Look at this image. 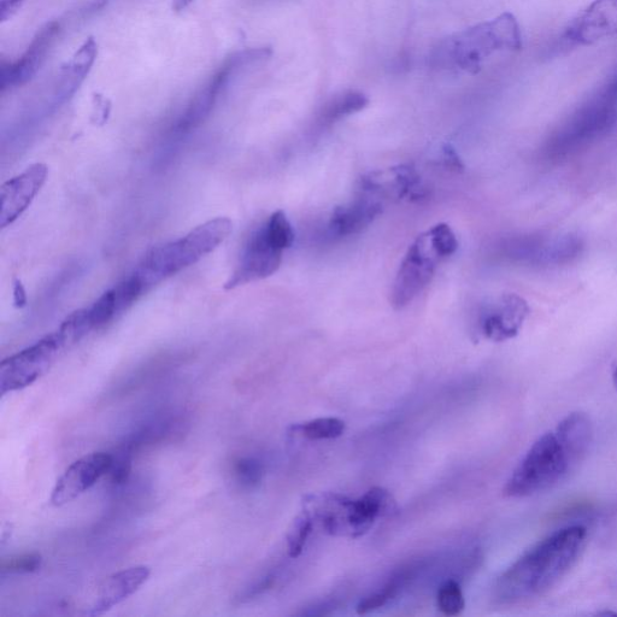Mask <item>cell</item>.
I'll list each match as a JSON object with an SVG mask.
<instances>
[{"instance_id":"4fadbf2b","label":"cell","mask_w":617,"mask_h":617,"mask_svg":"<svg viewBox=\"0 0 617 617\" xmlns=\"http://www.w3.org/2000/svg\"><path fill=\"white\" fill-rule=\"evenodd\" d=\"M49 168L35 163L0 188V227L7 228L25 213L44 186Z\"/></svg>"},{"instance_id":"ffe728a7","label":"cell","mask_w":617,"mask_h":617,"mask_svg":"<svg viewBox=\"0 0 617 617\" xmlns=\"http://www.w3.org/2000/svg\"><path fill=\"white\" fill-rule=\"evenodd\" d=\"M555 431L571 452L574 461L579 463L583 460L590 450L593 434H595L590 416L581 411H575L564 417Z\"/></svg>"},{"instance_id":"484cf974","label":"cell","mask_w":617,"mask_h":617,"mask_svg":"<svg viewBox=\"0 0 617 617\" xmlns=\"http://www.w3.org/2000/svg\"><path fill=\"white\" fill-rule=\"evenodd\" d=\"M437 602L439 610L446 616L460 615L466 607L461 586L455 580L445 581L440 586Z\"/></svg>"},{"instance_id":"8fae6325","label":"cell","mask_w":617,"mask_h":617,"mask_svg":"<svg viewBox=\"0 0 617 617\" xmlns=\"http://www.w3.org/2000/svg\"><path fill=\"white\" fill-rule=\"evenodd\" d=\"M61 31L60 22L47 23L40 28L19 60L13 64H3L0 69V87L3 92L26 85L37 75L52 47L56 44L57 38L60 37Z\"/></svg>"},{"instance_id":"ba28073f","label":"cell","mask_w":617,"mask_h":617,"mask_svg":"<svg viewBox=\"0 0 617 617\" xmlns=\"http://www.w3.org/2000/svg\"><path fill=\"white\" fill-rule=\"evenodd\" d=\"M68 346L57 331L0 363V395L26 389L49 372Z\"/></svg>"},{"instance_id":"9a60e30c","label":"cell","mask_w":617,"mask_h":617,"mask_svg":"<svg viewBox=\"0 0 617 617\" xmlns=\"http://www.w3.org/2000/svg\"><path fill=\"white\" fill-rule=\"evenodd\" d=\"M617 34V0H595L571 23L566 40L591 45Z\"/></svg>"},{"instance_id":"2e32d148","label":"cell","mask_w":617,"mask_h":617,"mask_svg":"<svg viewBox=\"0 0 617 617\" xmlns=\"http://www.w3.org/2000/svg\"><path fill=\"white\" fill-rule=\"evenodd\" d=\"M150 568L145 566L123 569L110 575L97 591L96 601L87 611L88 616H99L113 609L115 605L134 595L150 577Z\"/></svg>"},{"instance_id":"277c9868","label":"cell","mask_w":617,"mask_h":617,"mask_svg":"<svg viewBox=\"0 0 617 617\" xmlns=\"http://www.w3.org/2000/svg\"><path fill=\"white\" fill-rule=\"evenodd\" d=\"M521 47L519 22L513 14L504 13L456 34L446 41L443 54L450 66L475 75L493 55L519 51Z\"/></svg>"},{"instance_id":"44dd1931","label":"cell","mask_w":617,"mask_h":617,"mask_svg":"<svg viewBox=\"0 0 617 617\" xmlns=\"http://www.w3.org/2000/svg\"><path fill=\"white\" fill-rule=\"evenodd\" d=\"M368 103V98L361 92L350 91L340 94L322 108L319 116H317V126L321 128L331 127L345 117L363 110Z\"/></svg>"},{"instance_id":"f546056e","label":"cell","mask_w":617,"mask_h":617,"mask_svg":"<svg viewBox=\"0 0 617 617\" xmlns=\"http://www.w3.org/2000/svg\"><path fill=\"white\" fill-rule=\"evenodd\" d=\"M41 566V557L38 554H27L10 558L3 563V571L10 573H33Z\"/></svg>"},{"instance_id":"7402d4cb","label":"cell","mask_w":617,"mask_h":617,"mask_svg":"<svg viewBox=\"0 0 617 617\" xmlns=\"http://www.w3.org/2000/svg\"><path fill=\"white\" fill-rule=\"evenodd\" d=\"M345 428V422L337 417H321L293 426L292 432L301 434L303 438L309 440H329L342 437Z\"/></svg>"},{"instance_id":"4dcf8cb0","label":"cell","mask_w":617,"mask_h":617,"mask_svg":"<svg viewBox=\"0 0 617 617\" xmlns=\"http://www.w3.org/2000/svg\"><path fill=\"white\" fill-rule=\"evenodd\" d=\"M443 160L446 168L452 170V172L462 173L464 166L460 156H458L456 150L451 145H445L443 149Z\"/></svg>"},{"instance_id":"9c48e42d","label":"cell","mask_w":617,"mask_h":617,"mask_svg":"<svg viewBox=\"0 0 617 617\" xmlns=\"http://www.w3.org/2000/svg\"><path fill=\"white\" fill-rule=\"evenodd\" d=\"M442 261V257L434 250L427 232L419 235L409 246L393 282L392 307L396 310L408 307L431 284L438 264Z\"/></svg>"},{"instance_id":"4316f807","label":"cell","mask_w":617,"mask_h":617,"mask_svg":"<svg viewBox=\"0 0 617 617\" xmlns=\"http://www.w3.org/2000/svg\"><path fill=\"white\" fill-rule=\"evenodd\" d=\"M87 315L93 329L107 325L119 315L114 290L105 292L92 307L87 308Z\"/></svg>"},{"instance_id":"ac0fdd59","label":"cell","mask_w":617,"mask_h":617,"mask_svg":"<svg viewBox=\"0 0 617 617\" xmlns=\"http://www.w3.org/2000/svg\"><path fill=\"white\" fill-rule=\"evenodd\" d=\"M383 213V203L374 197L361 195L354 202L333 211L328 223L329 233L345 238L360 234Z\"/></svg>"},{"instance_id":"d4e9b609","label":"cell","mask_w":617,"mask_h":617,"mask_svg":"<svg viewBox=\"0 0 617 617\" xmlns=\"http://www.w3.org/2000/svg\"><path fill=\"white\" fill-rule=\"evenodd\" d=\"M263 226L266 228L269 238L281 250L290 249L293 243H295V231H293L292 225L284 211H275Z\"/></svg>"},{"instance_id":"e575fe53","label":"cell","mask_w":617,"mask_h":617,"mask_svg":"<svg viewBox=\"0 0 617 617\" xmlns=\"http://www.w3.org/2000/svg\"><path fill=\"white\" fill-rule=\"evenodd\" d=\"M613 381H614V385H615L616 390H617V364H616V366L614 368V372H613Z\"/></svg>"},{"instance_id":"d6986e66","label":"cell","mask_w":617,"mask_h":617,"mask_svg":"<svg viewBox=\"0 0 617 617\" xmlns=\"http://www.w3.org/2000/svg\"><path fill=\"white\" fill-rule=\"evenodd\" d=\"M420 184V176L411 166H398L386 172L372 173L361 180V193L374 198H398L410 195Z\"/></svg>"},{"instance_id":"836d02e7","label":"cell","mask_w":617,"mask_h":617,"mask_svg":"<svg viewBox=\"0 0 617 617\" xmlns=\"http://www.w3.org/2000/svg\"><path fill=\"white\" fill-rule=\"evenodd\" d=\"M192 2L193 0H174L173 9L175 11L185 10Z\"/></svg>"},{"instance_id":"5b68a950","label":"cell","mask_w":617,"mask_h":617,"mask_svg":"<svg viewBox=\"0 0 617 617\" xmlns=\"http://www.w3.org/2000/svg\"><path fill=\"white\" fill-rule=\"evenodd\" d=\"M577 462L556 431L543 434L522 458L504 486V496L526 498L551 489Z\"/></svg>"},{"instance_id":"603a6c76","label":"cell","mask_w":617,"mask_h":617,"mask_svg":"<svg viewBox=\"0 0 617 617\" xmlns=\"http://www.w3.org/2000/svg\"><path fill=\"white\" fill-rule=\"evenodd\" d=\"M411 569L409 571H403L393 577L389 583H387L383 590L373 593L360 602L357 605V613L360 615L368 614L370 611L384 607L387 602L395 598L402 587L407 583L410 578Z\"/></svg>"},{"instance_id":"7c38bea8","label":"cell","mask_w":617,"mask_h":617,"mask_svg":"<svg viewBox=\"0 0 617 617\" xmlns=\"http://www.w3.org/2000/svg\"><path fill=\"white\" fill-rule=\"evenodd\" d=\"M113 461L114 457L105 452H94L74 462L57 481L52 491L51 503L62 507L73 502L110 472Z\"/></svg>"},{"instance_id":"1f68e13d","label":"cell","mask_w":617,"mask_h":617,"mask_svg":"<svg viewBox=\"0 0 617 617\" xmlns=\"http://www.w3.org/2000/svg\"><path fill=\"white\" fill-rule=\"evenodd\" d=\"M25 2L26 0H0V21L10 20Z\"/></svg>"},{"instance_id":"6da1fadb","label":"cell","mask_w":617,"mask_h":617,"mask_svg":"<svg viewBox=\"0 0 617 617\" xmlns=\"http://www.w3.org/2000/svg\"><path fill=\"white\" fill-rule=\"evenodd\" d=\"M586 539V527L581 525L549 534L496 580L493 598L499 604H515L545 595L577 564Z\"/></svg>"},{"instance_id":"52a82bcc","label":"cell","mask_w":617,"mask_h":617,"mask_svg":"<svg viewBox=\"0 0 617 617\" xmlns=\"http://www.w3.org/2000/svg\"><path fill=\"white\" fill-rule=\"evenodd\" d=\"M269 55L268 49H252L240 51L228 57L219 70L211 76L207 85L192 99L185 113L176 122L174 133L178 135L187 134L201 126L208 119L216 103L219 102L222 94L227 91L235 76L243 72L246 67L266 60Z\"/></svg>"},{"instance_id":"cb8c5ba5","label":"cell","mask_w":617,"mask_h":617,"mask_svg":"<svg viewBox=\"0 0 617 617\" xmlns=\"http://www.w3.org/2000/svg\"><path fill=\"white\" fill-rule=\"evenodd\" d=\"M315 521L307 509L301 511L292 522L289 533H287V549L292 558H297L302 554L305 544L313 531Z\"/></svg>"},{"instance_id":"5bb4252c","label":"cell","mask_w":617,"mask_h":617,"mask_svg":"<svg viewBox=\"0 0 617 617\" xmlns=\"http://www.w3.org/2000/svg\"><path fill=\"white\" fill-rule=\"evenodd\" d=\"M530 311V305L524 298L516 293H507L481 314V333L495 343L513 339L520 333Z\"/></svg>"},{"instance_id":"e0dca14e","label":"cell","mask_w":617,"mask_h":617,"mask_svg":"<svg viewBox=\"0 0 617 617\" xmlns=\"http://www.w3.org/2000/svg\"><path fill=\"white\" fill-rule=\"evenodd\" d=\"M396 510L391 493L383 487H373L366 495L350 499L348 508L349 538H360L368 533L376 519Z\"/></svg>"},{"instance_id":"f1b7e54d","label":"cell","mask_w":617,"mask_h":617,"mask_svg":"<svg viewBox=\"0 0 617 617\" xmlns=\"http://www.w3.org/2000/svg\"><path fill=\"white\" fill-rule=\"evenodd\" d=\"M428 237H430L431 244L437 254L442 257V260L451 257L456 254L458 249V240L454 231L445 223H439L427 231Z\"/></svg>"},{"instance_id":"7a4b0ae2","label":"cell","mask_w":617,"mask_h":617,"mask_svg":"<svg viewBox=\"0 0 617 617\" xmlns=\"http://www.w3.org/2000/svg\"><path fill=\"white\" fill-rule=\"evenodd\" d=\"M232 229L231 220L216 217L192 229L185 237L152 249L134 273L143 281L146 290H150L219 248Z\"/></svg>"},{"instance_id":"d6a6232c","label":"cell","mask_w":617,"mask_h":617,"mask_svg":"<svg viewBox=\"0 0 617 617\" xmlns=\"http://www.w3.org/2000/svg\"><path fill=\"white\" fill-rule=\"evenodd\" d=\"M14 302L16 308H23L27 303V295L25 287L20 280H15L14 286Z\"/></svg>"},{"instance_id":"8992f818","label":"cell","mask_w":617,"mask_h":617,"mask_svg":"<svg viewBox=\"0 0 617 617\" xmlns=\"http://www.w3.org/2000/svg\"><path fill=\"white\" fill-rule=\"evenodd\" d=\"M584 248V240L578 234L536 233L507 240L503 245V254L515 263L549 268L567 266L577 261Z\"/></svg>"},{"instance_id":"83f0119b","label":"cell","mask_w":617,"mask_h":617,"mask_svg":"<svg viewBox=\"0 0 617 617\" xmlns=\"http://www.w3.org/2000/svg\"><path fill=\"white\" fill-rule=\"evenodd\" d=\"M235 478L245 489H256L263 480L264 467L262 462L254 457H244L235 463Z\"/></svg>"},{"instance_id":"30bf717a","label":"cell","mask_w":617,"mask_h":617,"mask_svg":"<svg viewBox=\"0 0 617 617\" xmlns=\"http://www.w3.org/2000/svg\"><path fill=\"white\" fill-rule=\"evenodd\" d=\"M282 254L284 250L272 242L266 228L264 226L258 228L246 244L238 267L235 268L231 279L227 281L226 289L232 290L235 287L250 284V282L269 278L278 272Z\"/></svg>"},{"instance_id":"3957f363","label":"cell","mask_w":617,"mask_h":617,"mask_svg":"<svg viewBox=\"0 0 617 617\" xmlns=\"http://www.w3.org/2000/svg\"><path fill=\"white\" fill-rule=\"evenodd\" d=\"M616 123L617 72L551 135L545 156L551 161L574 156L613 131Z\"/></svg>"}]
</instances>
